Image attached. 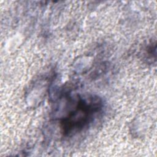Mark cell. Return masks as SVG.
Returning a JSON list of instances; mask_svg holds the SVG:
<instances>
[{
	"label": "cell",
	"mask_w": 157,
	"mask_h": 157,
	"mask_svg": "<svg viewBox=\"0 0 157 157\" xmlns=\"http://www.w3.org/2000/svg\"><path fill=\"white\" fill-rule=\"evenodd\" d=\"M75 103L73 109L61 121L64 136H70L89 126L103 106L102 99L97 96L78 98Z\"/></svg>",
	"instance_id": "1"
}]
</instances>
